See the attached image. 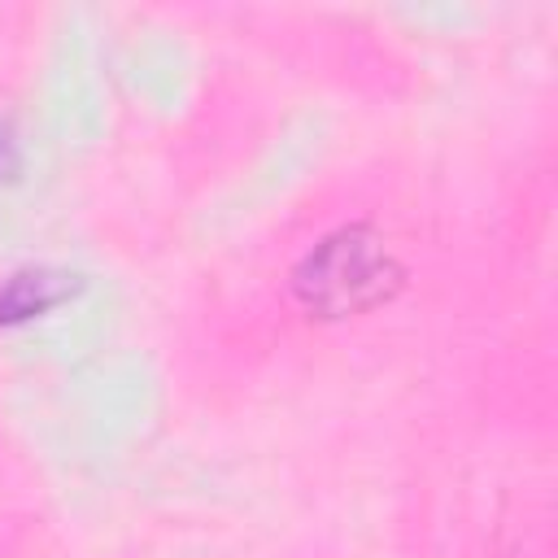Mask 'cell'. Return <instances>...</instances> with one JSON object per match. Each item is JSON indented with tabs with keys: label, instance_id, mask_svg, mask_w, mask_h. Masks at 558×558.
<instances>
[{
	"label": "cell",
	"instance_id": "cell-1",
	"mask_svg": "<svg viewBox=\"0 0 558 558\" xmlns=\"http://www.w3.org/2000/svg\"><path fill=\"white\" fill-rule=\"evenodd\" d=\"M405 288V266L375 227H340L323 235L292 270V296L310 318L340 323L388 305Z\"/></svg>",
	"mask_w": 558,
	"mask_h": 558
},
{
	"label": "cell",
	"instance_id": "cell-2",
	"mask_svg": "<svg viewBox=\"0 0 558 558\" xmlns=\"http://www.w3.org/2000/svg\"><path fill=\"white\" fill-rule=\"evenodd\" d=\"M83 292V275L61 270V266H26L13 270L0 288V327H17L31 318H44L74 301Z\"/></svg>",
	"mask_w": 558,
	"mask_h": 558
},
{
	"label": "cell",
	"instance_id": "cell-3",
	"mask_svg": "<svg viewBox=\"0 0 558 558\" xmlns=\"http://www.w3.org/2000/svg\"><path fill=\"white\" fill-rule=\"evenodd\" d=\"M22 174V144L13 135V126L0 118V183H13Z\"/></svg>",
	"mask_w": 558,
	"mask_h": 558
}]
</instances>
